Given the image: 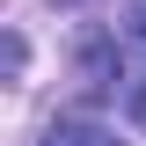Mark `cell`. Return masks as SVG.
Returning <instances> with one entry per match:
<instances>
[{
  "mask_svg": "<svg viewBox=\"0 0 146 146\" xmlns=\"http://www.w3.org/2000/svg\"><path fill=\"white\" fill-rule=\"evenodd\" d=\"M117 66H124L131 80H139V95H146V0L131 7V22H124V29H117Z\"/></svg>",
  "mask_w": 146,
  "mask_h": 146,
  "instance_id": "obj_1",
  "label": "cell"
},
{
  "mask_svg": "<svg viewBox=\"0 0 146 146\" xmlns=\"http://www.w3.org/2000/svg\"><path fill=\"white\" fill-rule=\"evenodd\" d=\"M44 146H124L117 131H102V124H51V139Z\"/></svg>",
  "mask_w": 146,
  "mask_h": 146,
  "instance_id": "obj_2",
  "label": "cell"
},
{
  "mask_svg": "<svg viewBox=\"0 0 146 146\" xmlns=\"http://www.w3.org/2000/svg\"><path fill=\"white\" fill-rule=\"evenodd\" d=\"M139 117H146V102H139Z\"/></svg>",
  "mask_w": 146,
  "mask_h": 146,
  "instance_id": "obj_3",
  "label": "cell"
}]
</instances>
